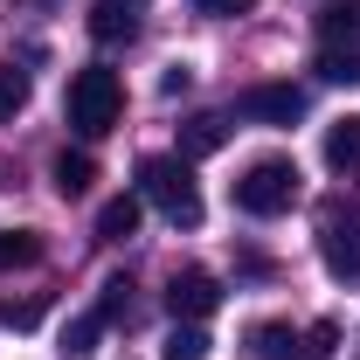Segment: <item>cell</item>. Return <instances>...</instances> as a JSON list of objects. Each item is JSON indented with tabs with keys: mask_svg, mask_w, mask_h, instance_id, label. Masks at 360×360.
Masks as SVG:
<instances>
[{
	"mask_svg": "<svg viewBox=\"0 0 360 360\" xmlns=\"http://www.w3.org/2000/svg\"><path fill=\"white\" fill-rule=\"evenodd\" d=\"M139 201L160 208L174 229H201V187H194V167L187 160H167V153L139 160Z\"/></svg>",
	"mask_w": 360,
	"mask_h": 360,
	"instance_id": "obj_1",
	"label": "cell"
},
{
	"mask_svg": "<svg viewBox=\"0 0 360 360\" xmlns=\"http://www.w3.org/2000/svg\"><path fill=\"white\" fill-rule=\"evenodd\" d=\"M118 111H125V84L111 77V70H77L70 77V97H63V118H70V132L77 139H104L118 125Z\"/></svg>",
	"mask_w": 360,
	"mask_h": 360,
	"instance_id": "obj_2",
	"label": "cell"
},
{
	"mask_svg": "<svg viewBox=\"0 0 360 360\" xmlns=\"http://www.w3.org/2000/svg\"><path fill=\"white\" fill-rule=\"evenodd\" d=\"M298 187H305V174L291 167V160H250L243 174H236V208L243 215H284L291 201H298Z\"/></svg>",
	"mask_w": 360,
	"mask_h": 360,
	"instance_id": "obj_3",
	"label": "cell"
},
{
	"mask_svg": "<svg viewBox=\"0 0 360 360\" xmlns=\"http://www.w3.org/2000/svg\"><path fill=\"white\" fill-rule=\"evenodd\" d=\"M319 257L340 284H360V194L354 201H326L319 215Z\"/></svg>",
	"mask_w": 360,
	"mask_h": 360,
	"instance_id": "obj_4",
	"label": "cell"
},
{
	"mask_svg": "<svg viewBox=\"0 0 360 360\" xmlns=\"http://www.w3.org/2000/svg\"><path fill=\"white\" fill-rule=\"evenodd\" d=\"M236 118H257V125H298L305 118V90L298 84H250L236 97Z\"/></svg>",
	"mask_w": 360,
	"mask_h": 360,
	"instance_id": "obj_5",
	"label": "cell"
},
{
	"mask_svg": "<svg viewBox=\"0 0 360 360\" xmlns=\"http://www.w3.org/2000/svg\"><path fill=\"white\" fill-rule=\"evenodd\" d=\"M215 305H222V284L208 270H174V284H167V312L174 319H208Z\"/></svg>",
	"mask_w": 360,
	"mask_h": 360,
	"instance_id": "obj_6",
	"label": "cell"
},
{
	"mask_svg": "<svg viewBox=\"0 0 360 360\" xmlns=\"http://www.w3.org/2000/svg\"><path fill=\"white\" fill-rule=\"evenodd\" d=\"M319 49L360 56V0H333V7H319Z\"/></svg>",
	"mask_w": 360,
	"mask_h": 360,
	"instance_id": "obj_7",
	"label": "cell"
},
{
	"mask_svg": "<svg viewBox=\"0 0 360 360\" xmlns=\"http://www.w3.org/2000/svg\"><path fill=\"white\" fill-rule=\"evenodd\" d=\"M90 35H97L104 49L132 42V35H139V14H132V0H97V7H90Z\"/></svg>",
	"mask_w": 360,
	"mask_h": 360,
	"instance_id": "obj_8",
	"label": "cell"
},
{
	"mask_svg": "<svg viewBox=\"0 0 360 360\" xmlns=\"http://www.w3.org/2000/svg\"><path fill=\"white\" fill-rule=\"evenodd\" d=\"M222 146H229V118L222 111H201V118L180 125V153H187V160H208V153H222Z\"/></svg>",
	"mask_w": 360,
	"mask_h": 360,
	"instance_id": "obj_9",
	"label": "cell"
},
{
	"mask_svg": "<svg viewBox=\"0 0 360 360\" xmlns=\"http://www.w3.org/2000/svg\"><path fill=\"white\" fill-rule=\"evenodd\" d=\"M326 167L333 174H360V118H333L326 125Z\"/></svg>",
	"mask_w": 360,
	"mask_h": 360,
	"instance_id": "obj_10",
	"label": "cell"
},
{
	"mask_svg": "<svg viewBox=\"0 0 360 360\" xmlns=\"http://www.w3.org/2000/svg\"><path fill=\"white\" fill-rule=\"evenodd\" d=\"M139 215H146V201L139 194H118V201L97 208V236L104 243H125V236H139Z\"/></svg>",
	"mask_w": 360,
	"mask_h": 360,
	"instance_id": "obj_11",
	"label": "cell"
},
{
	"mask_svg": "<svg viewBox=\"0 0 360 360\" xmlns=\"http://www.w3.org/2000/svg\"><path fill=\"white\" fill-rule=\"evenodd\" d=\"M250 354L257 360H291L298 354V333H291L284 319H257V326H250Z\"/></svg>",
	"mask_w": 360,
	"mask_h": 360,
	"instance_id": "obj_12",
	"label": "cell"
},
{
	"mask_svg": "<svg viewBox=\"0 0 360 360\" xmlns=\"http://www.w3.org/2000/svg\"><path fill=\"white\" fill-rule=\"evenodd\" d=\"M49 180H56V194H63V201H84L90 180H97V160H90V153H63Z\"/></svg>",
	"mask_w": 360,
	"mask_h": 360,
	"instance_id": "obj_13",
	"label": "cell"
},
{
	"mask_svg": "<svg viewBox=\"0 0 360 360\" xmlns=\"http://www.w3.org/2000/svg\"><path fill=\"white\" fill-rule=\"evenodd\" d=\"M208 347H215V340L201 333V319H174V333H167L160 354H167V360H208Z\"/></svg>",
	"mask_w": 360,
	"mask_h": 360,
	"instance_id": "obj_14",
	"label": "cell"
},
{
	"mask_svg": "<svg viewBox=\"0 0 360 360\" xmlns=\"http://www.w3.org/2000/svg\"><path fill=\"white\" fill-rule=\"evenodd\" d=\"M42 257V236L35 229H0V270H21Z\"/></svg>",
	"mask_w": 360,
	"mask_h": 360,
	"instance_id": "obj_15",
	"label": "cell"
},
{
	"mask_svg": "<svg viewBox=\"0 0 360 360\" xmlns=\"http://www.w3.org/2000/svg\"><path fill=\"white\" fill-rule=\"evenodd\" d=\"M21 111H28V70L0 63V125H14Z\"/></svg>",
	"mask_w": 360,
	"mask_h": 360,
	"instance_id": "obj_16",
	"label": "cell"
},
{
	"mask_svg": "<svg viewBox=\"0 0 360 360\" xmlns=\"http://www.w3.org/2000/svg\"><path fill=\"white\" fill-rule=\"evenodd\" d=\"M97 333H104V312H84V319H70V326H63V354H70V360H84L90 347H97Z\"/></svg>",
	"mask_w": 360,
	"mask_h": 360,
	"instance_id": "obj_17",
	"label": "cell"
},
{
	"mask_svg": "<svg viewBox=\"0 0 360 360\" xmlns=\"http://www.w3.org/2000/svg\"><path fill=\"white\" fill-rule=\"evenodd\" d=\"M333 347H340V326H333V319H319V326L298 333V354H305V360H326Z\"/></svg>",
	"mask_w": 360,
	"mask_h": 360,
	"instance_id": "obj_18",
	"label": "cell"
},
{
	"mask_svg": "<svg viewBox=\"0 0 360 360\" xmlns=\"http://www.w3.org/2000/svg\"><path fill=\"white\" fill-rule=\"evenodd\" d=\"M97 312H104V326L132 319V284H125V277H111V284H104V298H97Z\"/></svg>",
	"mask_w": 360,
	"mask_h": 360,
	"instance_id": "obj_19",
	"label": "cell"
},
{
	"mask_svg": "<svg viewBox=\"0 0 360 360\" xmlns=\"http://www.w3.org/2000/svg\"><path fill=\"white\" fill-rule=\"evenodd\" d=\"M319 77H326V84H360V56H340V49H319Z\"/></svg>",
	"mask_w": 360,
	"mask_h": 360,
	"instance_id": "obj_20",
	"label": "cell"
},
{
	"mask_svg": "<svg viewBox=\"0 0 360 360\" xmlns=\"http://www.w3.org/2000/svg\"><path fill=\"white\" fill-rule=\"evenodd\" d=\"M42 319V298H21V305H0V326H35Z\"/></svg>",
	"mask_w": 360,
	"mask_h": 360,
	"instance_id": "obj_21",
	"label": "cell"
},
{
	"mask_svg": "<svg viewBox=\"0 0 360 360\" xmlns=\"http://www.w3.org/2000/svg\"><path fill=\"white\" fill-rule=\"evenodd\" d=\"M194 7H201V14H250L257 0H194Z\"/></svg>",
	"mask_w": 360,
	"mask_h": 360,
	"instance_id": "obj_22",
	"label": "cell"
}]
</instances>
